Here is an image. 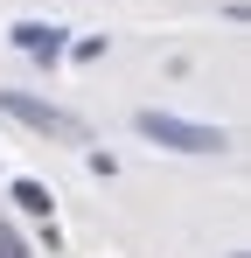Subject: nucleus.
Here are the masks:
<instances>
[{"mask_svg": "<svg viewBox=\"0 0 251 258\" xmlns=\"http://www.w3.org/2000/svg\"><path fill=\"white\" fill-rule=\"evenodd\" d=\"M140 133L154 147H174V154H223L230 147L223 126H196V119H174V112H140Z\"/></svg>", "mask_w": 251, "mask_h": 258, "instance_id": "obj_1", "label": "nucleus"}, {"mask_svg": "<svg viewBox=\"0 0 251 258\" xmlns=\"http://www.w3.org/2000/svg\"><path fill=\"white\" fill-rule=\"evenodd\" d=\"M0 112H14L21 126L49 133V140H84V126L63 112V105H42V98H28V91H0Z\"/></svg>", "mask_w": 251, "mask_h": 258, "instance_id": "obj_2", "label": "nucleus"}, {"mask_svg": "<svg viewBox=\"0 0 251 258\" xmlns=\"http://www.w3.org/2000/svg\"><path fill=\"white\" fill-rule=\"evenodd\" d=\"M7 35H14L21 56H42V63H56V56H63V28H56V21H14Z\"/></svg>", "mask_w": 251, "mask_h": 258, "instance_id": "obj_3", "label": "nucleus"}, {"mask_svg": "<svg viewBox=\"0 0 251 258\" xmlns=\"http://www.w3.org/2000/svg\"><path fill=\"white\" fill-rule=\"evenodd\" d=\"M14 203H21V210H28V216H49V203H56V196L42 188L35 174H21V181H14Z\"/></svg>", "mask_w": 251, "mask_h": 258, "instance_id": "obj_4", "label": "nucleus"}, {"mask_svg": "<svg viewBox=\"0 0 251 258\" xmlns=\"http://www.w3.org/2000/svg\"><path fill=\"white\" fill-rule=\"evenodd\" d=\"M0 258H21V237L14 230H0Z\"/></svg>", "mask_w": 251, "mask_h": 258, "instance_id": "obj_5", "label": "nucleus"}]
</instances>
